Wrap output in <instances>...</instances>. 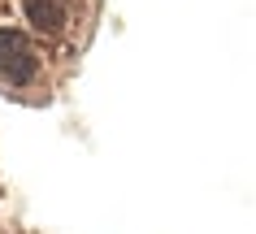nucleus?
Masks as SVG:
<instances>
[{
	"mask_svg": "<svg viewBox=\"0 0 256 234\" xmlns=\"http://www.w3.org/2000/svg\"><path fill=\"white\" fill-rule=\"evenodd\" d=\"M35 48H30V39L22 35V30H0V78L4 83H30L35 78Z\"/></svg>",
	"mask_w": 256,
	"mask_h": 234,
	"instance_id": "obj_1",
	"label": "nucleus"
},
{
	"mask_svg": "<svg viewBox=\"0 0 256 234\" xmlns=\"http://www.w3.org/2000/svg\"><path fill=\"white\" fill-rule=\"evenodd\" d=\"M26 17H30L35 30L56 35V30L66 26V17H70V0H26Z\"/></svg>",
	"mask_w": 256,
	"mask_h": 234,
	"instance_id": "obj_2",
	"label": "nucleus"
}]
</instances>
